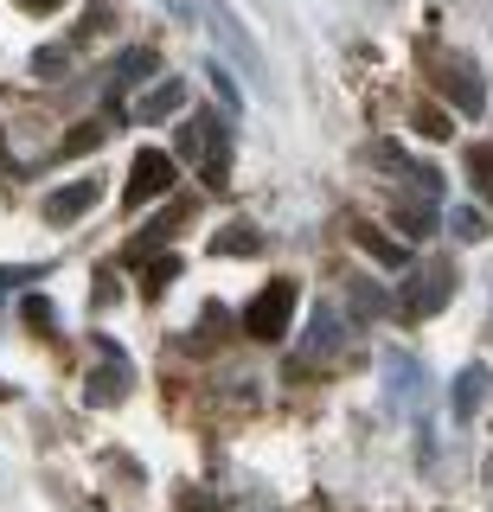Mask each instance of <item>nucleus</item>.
Instances as JSON below:
<instances>
[{"label":"nucleus","instance_id":"nucleus-1","mask_svg":"<svg viewBox=\"0 0 493 512\" xmlns=\"http://www.w3.org/2000/svg\"><path fill=\"white\" fill-rule=\"evenodd\" d=\"M423 77L436 84L442 103H455V116H487V77L474 58L442 52V45H423Z\"/></svg>","mask_w":493,"mask_h":512},{"label":"nucleus","instance_id":"nucleus-2","mask_svg":"<svg viewBox=\"0 0 493 512\" xmlns=\"http://www.w3.org/2000/svg\"><path fill=\"white\" fill-rule=\"evenodd\" d=\"M455 288H461V269L449 263V256H423V263L404 276V288H397V314H404V320H429V314L449 308Z\"/></svg>","mask_w":493,"mask_h":512},{"label":"nucleus","instance_id":"nucleus-3","mask_svg":"<svg viewBox=\"0 0 493 512\" xmlns=\"http://www.w3.org/2000/svg\"><path fill=\"white\" fill-rule=\"evenodd\" d=\"M295 301H301V288L289 276H282V282H263L257 301H250V314H244L250 340H282V333H289V320H295Z\"/></svg>","mask_w":493,"mask_h":512},{"label":"nucleus","instance_id":"nucleus-4","mask_svg":"<svg viewBox=\"0 0 493 512\" xmlns=\"http://www.w3.org/2000/svg\"><path fill=\"white\" fill-rule=\"evenodd\" d=\"M365 167L391 173V180H404L410 192H423V199L442 205V167H429V160H410L397 141H372V148H365Z\"/></svg>","mask_w":493,"mask_h":512},{"label":"nucleus","instance_id":"nucleus-5","mask_svg":"<svg viewBox=\"0 0 493 512\" xmlns=\"http://www.w3.org/2000/svg\"><path fill=\"white\" fill-rule=\"evenodd\" d=\"M180 180V160H173L167 148H135L129 160V186H122V199H129V212L135 205H148V199H161V192Z\"/></svg>","mask_w":493,"mask_h":512},{"label":"nucleus","instance_id":"nucleus-6","mask_svg":"<svg viewBox=\"0 0 493 512\" xmlns=\"http://www.w3.org/2000/svg\"><path fill=\"white\" fill-rule=\"evenodd\" d=\"M97 352H103L109 365H103V372L84 384V397H90V404H116V397H129V384H135V365L122 359V346H116V340H97Z\"/></svg>","mask_w":493,"mask_h":512},{"label":"nucleus","instance_id":"nucleus-7","mask_svg":"<svg viewBox=\"0 0 493 512\" xmlns=\"http://www.w3.org/2000/svg\"><path fill=\"white\" fill-rule=\"evenodd\" d=\"M97 192H103V186L90 180V173H84V180H71V186H58L52 199H45V224H58V231H65V224H77L90 205H97Z\"/></svg>","mask_w":493,"mask_h":512},{"label":"nucleus","instance_id":"nucleus-8","mask_svg":"<svg viewBox=\"0 0 493 512\" xmlns=\"http://www.w3.org/2000/svg\"><path fill=\"white\" fill-rule=\"evenodd\" d=\"M346 340H353V327H346V314H333V301H327V308H314V320H308L301 359H327V352H340Z\"/></svg>","mask_w":493,"mask_h":512},{"label":"nucleus","instance_id":"nucleus-9","mask_svg":"<svg viewBox=\"0 0 493 512\" xmlns=\"http://www.w3.org/2000/svg\"><path fill=\"white\" fill-rule=\"evenodd\" d=\"M186 218H193V205H186V199H180V205H167V212L154 218V224H141V237H135L129 250H122V263H141L148 250H161L173 231H186Z\"/></svg>","mask_w":493,"mask_h":512},{"label":"nucleus","instance_id":"nucleus-10","mask_svg":"<svg viewBox=\"0 0 493 512\" xmlns=\"http://www.w3.org/2000/svg\"><path fill=\"white\" fill-rule=\"evenodd\" d=\"M487 391H493V372H487V365H468V372L455 378V391H449V410H455V423H468V416H481Z\"/></svg>","mask_w":493,"mask_h":512},{"label":"nucleus","instance_id":"nucleus-11","mask_svg":"<svg viewBox=\"0 0 493 512\" xmlns=\"http://www.w3.org/2000/svg\"><path fill=\"white\" fill-rule=\"evenodd\" d=\"M353 244H359L365 256H372V263H378V269H410V250H404V244H397V237H391V231H378V224H365V218L353 224Z\"/></svg>","mask_w":493,"mask_h":512},{"label":"nucleus","instance_id":"nucleus-12","mask_svg":"<svg viewBox=\"0 0 493 512\" xmlns=\"http://www.w3.org/2000/svg\"><path fill=\"white\" fill-rule=\"evenodd\" d=\"M180 103H186V84H180V77H161L148 96H135V122H173Z\"/></svg>","mask_w":493,"mask_h":512},{"label":"nucleus","instance_id":"nucleus-13","mask_svg":"<svg viewBox=\"0 0 493 512\" xmlns=\"http://www.w3.org/2000/svg\"><path fill=\"white\" fill-rule=\"evenodd\" d=\"M205 20H212V32H218V39H225V45H231V52H237V64H244V71H257V39H250V32H244V26H237V20H231V13H218V7H205Z\"/></svg>","mask_w":493,"mask_h":512},{"label":"nucleus","instance_id":"nucleus-14","mask_svg":"<svg viewBox=\"0 0 493 512\" xmlns=\"http://www.w3.org/2000/svg\"><path fill=\"white\" fill-rule=\"evenodd\" d=\"M173 276H180V250H161L148 269H141V295H148V301H161Z\"/></svg>","mask_w":493,"mask_h":512},{"label":"nucleus","instance_id":"nucleus-15","mask_svg":"<svg viewBox=\"0 0 493 512\" xmlns=\"http://www.w3.org/2000/svg\"><path fill=\"white\" fill-rule=\"evenodd\" d=\"M263 237H257V224H225V231L212 237V256H250Z\"/></svg>","mask_w":493,"mask_h":512},{"label":"nucleus","instance_id":"nucleus-16","mask_svg":"<svg viewBox=\"0 0 493 512\" xmlns=\"http://www.w3.org/2000/svg\"><path fill=\"white\" fill-rule=\"evenodd\" d=\"M141 77H154V52H129V58H122V64H116V84H109V96H129Z\"/></svg>","mask_w":493,"mask_h":512},{"label":"nucleus","instance_id":"nucleus-17","mask_svg":"<svg viewBox=\"0 0 493 512\" xmlns=\"http://www.w3.org/2000/svg\"><path fill=\"white\" fill-rule=\"evenodd\" d=\"M468 186L481 205H493V154L487 148H468Z\"/></svg>","mask_w":493,"mask_h":512},{"label":"nucleus","instance_id":"nucleus-18","mask_svg":"<svg viewBox=\"0 0 493 512\" xmlns=\"http://www.w3.org/2000/svg\"><path fill=\"white\" fill-rule=\"evenodd\" d=\"M436 205H397V231H404V237H429V231H436Z\"/></svg>","mask_w":493,"mask_h":512},{"label":"nucleus","instance_id":"nucleus-19","mask_svg":"<svg viewBox=\"0 0 493 512\" xmlns=\"http://www.w3.org/2000/svg\"><path fill=\"white\" fill-rule=\"evenodd\" d=\"M346 295L359 301V314H385V308H397V295H385V288H372L365 276H353V282H346Z\"/></svg>","mask_w":493,"mask_h":512},{"label":"nucleus","instance_id":"nucleus-20","mask_svg":"<svg viewBox=\"0 0 493 512\" xmlns=\"http://www.w3.org/2000/svg\"><path fill=\"white\" fill-rule=\"evenodd\" d=\"M410 122H417V135H429V141H449L455 135V116H449V109H417Z\"/></svg>","mask_w":493,"mask_h":512},{"label":"nucleus","instance_id":"nucleus-21","mask_svg":"<svg viewBox=\"0 0 493 512\" xmlns=\"http://www.w3.org/2000/svg\"><path fill=\"white\" fill-rule=\"evenodd\" d=\"M65 71H71L65 45H39V52H33V77H65Z\"/></svg>","mask_w":493,"mask_h":512},{"label":"nucleus","instance_id":"nucleus-22","mask_svg":"<svg viewBox=\"0 0 493 512\" xmlns=\"http://www.w3.org/2000/svg\"><path fill=\"white\" fill-rule=\"evenodd\" d=\"M97 141H103V122H84L77 135H65V148H58V154H84V148H97Z\"/></svg>","mask_w":493,"mask_h":512},{"label":"nucleus","instance_id":"nucleus-23","mask_svg":"<svg viewBox=\"0 0 493 512\" xmlns=\"http://www.w3.org/2000/svg\"><path fill=\"white\" fill-rule=\"evenodd\" d=\"M205 77H212V90L225 96V103H231V116H237V103H244V90L231 84V71H225V64H212V71H205Z\"/></svg>","mask_w":493,"mask_h":512},{"label":"nucleus","instance_id":"nucleus-24","mask_svg":"<svg viewBox=\"0 0 493 512\" xmlns=\"http://www.w3.org/2000/svg\"><path fill=\"white\" fill-rule=\"evenodd\" d=\"M20 314L33 320L39 333H52V301H45V295H26V301H20Z\"/></svg>","mask_w":493,"mask_h":512},{"label":"nucleus","instance_id":"nucleus-25","mask_svg":"<svg viewBox=\"0 0 493 512\" xmlns=\"http://www.w3.org/2000/svg\"><path fill=\"white\" fill-rule=\"evenodd\" d=\"M449 231H455V237H468V244H474V237L487 231V218H481V212H455V218H449Z\"/></svg>","mask_w":493,"mask_h":512},{"label":"nucleus","instance_id":"nucleus-26","mask_svg":"<svg viewBox=\"0 0 493 512\" xmlns=\"http://www.w3.org/2000/svg\"><path fill=\"white\" fill-rule=\"evenodd\" d=\"M26 282V269H0V295H7V288H20Z\"/></svg>","mask_w":493,"mask_h":512},{"label":"nucleus","instance_id":"nucleus-27","mask_svg":"<svg viewBox=\"0 0 493 512\" xmlns=\"http://www.w3.org/2000/svg\"><path fill=\"white\" fill-rule=\"evenodd\" d=\"M167 7L180 13V20H199V7H193V0H167Z\"/></svg>","mask_w":493,"mask_h":512},{"label":"nucleus","instance_id":"nucleus-28","mask_svg":"<svg viewBox=\"0 0 493 512\" xmlns=\"http://www.w3.org/2000/svg\"><path fill=\"white\" fill-rule=\"evenodd\" d=\"M20 7H26V13H52L58 0H20Z\"/></svg>","mask_w":493,"mask_h":512}]
</instances>
